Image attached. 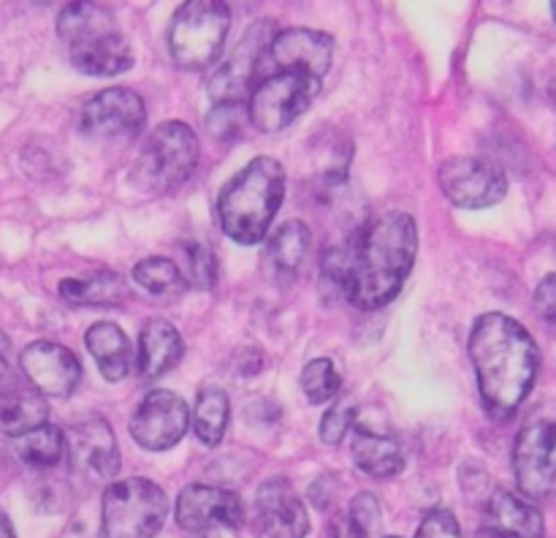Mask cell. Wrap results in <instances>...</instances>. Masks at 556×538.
<instances>
[{
  "mask_svg": "<svg viewBox=\"0 0 556 538\" xmlns=\"http://www.w3.org/2000/svg\"><path fill=\"white\" fill-rule=\"evenodd\" d=\"M470 362L486 413L497 422L514 416L541 370V348L525 324L505 313H483L470 331Z\"/></svg>",
  "mask_w": 556,
  "mask_h": 538,
  "instance_id": "obj_1",
  "label": "cell"
},
{
  "mask_svg": "<svg viewBox=\"0 0 556 538\" xmlns=\"http://www.w3.org/2000/svg\"><path fill=\"white\" fill-rule=\"evenodd\" d=\"M418 253V228L407 212H386L356 234L345 297L358 310H380L400 297Z\"/></svg>",
  "mask_w": 556,
  "mask_h": 538,
  "instance_id": "obj_2",
  "label": "cell"
},
{
  "mask_svg": "<svg viewBox=\"0 0 556 538\" xmlns=\"http://www.w3.org/2000/svg\"><path fill=\"white\" fill-rule=\"evenodd\" d=\"M286 196V168L277 158L250 161L217 196V221L226 237L239 245H255L269 234L271 221Z\"/></svg>",
  "mask_w": 556,
  "mask_h": 538,
  "instance_id": "obj_3",
  "label": "cell"
},
{
  "mask_svg": "<svg viewBox=\"0 0 556 538\" xmlns=\"http://www.w3.org/2000/svg\"><path fill=\"white\" fill-rule=\"evenodd\" d=\"M58 36L68 43L71 65L85 76H119L134 65V49L112 11L98 3H68L58 16Z\"/></svg>",
  "mask_w": 556,
  "mask_h": 538,
  "instance_id": "obj_4",
  "label": "cell"
},
{
  "mask_svg": "<svg viewBox=\"0 0 556 538\" xmlns=\"http://www.w3.org/2000/svg\"><path fill=\"white\" fill-rule=\"evenodd\" d=\"M201 145L193 128L168 120L152 128L134 158L128 183L141 196H168L182 188L199 168Z\"/></svg>",
  "mask_w": 556,
  "mask_h": 538,
  "instance_id": "obj_5",
  "label": "cell"
},
{
  "mask_svg": "<svg viewBox=\"0 0 556 538\" xmlns=\"http://www.w3.org/2000/svg\"><path fill=\"white\" fill-rule=\"evenodd\" d=\"M231 30V9L220 0H188L168 25V52L182 71L215 68Z\"/></svg>",
  "mask_w": 556,
  "mask_h": 538,
  "instance_id": "obj_6",
  "label": "cell"
},
{
  "mask_svg": "<svg viewBox=\"0 0 556 538\" xmlns=\"http://www.w3.org/2000/svg\"><path fill=\"white\" fill-rule=\"evenodd\" d=\"M168 516V498L155 481L119 478L103 492L98 538H152Z\"/></svg>",
  "mask_w": 556,
  "mask_h": 538,
  "instance_id": "obj_7",
  "label": "cell"
},
{
  "mask_svg": "<svg viewBox=\"0 0 556 538\" xmlns=\"http://www.w3.org/2000/svg\"><path fill=\"white\" fill-rule=\"evenodd\" d=\"M514 473L525 498L548 500L556 495V400L527 413L514 443Z\"/></svg>",
  "mask_w": 556,
  "mask_h": 538,
  "instance_id": "obj_8",
  "label": "cell"
},
{
  "mask_svg": "<svg viewBox=\"0 0 556 538\" xmlns=\"http://www.w3.org/2000/svg\"><path fill=\"white\" fill-rule=\"evenodd\" d=\"M318 92L320 79H313V76L296 74V71L266 74L250 92V125L261 134H277V130L288 128L296 117H302Z\"/></svg>",
  "mask_w": 556,
  "mask_h": 538,
  "instance_id": "obj_9",
  "label": "cell"
},
{
  "mask_svg": "<svg viewBox=\"0 0 556 538\" xmlns=\"http://www.w3.org/2000/svg\"><path fill=\"white\" fill-rule=\"evenodd\" d=\"M144 98L130 87H109L81 107L79 130L96 145H128L144 130Z\"/></svg>",
  "mask_w": 556,
  "mask_h": 538,
  "instance_id": "obj_10",
  "label": "cell"
},
{
  "mask_svg": "<svg viewBox=\"0 0 556 538\" xmlns=\"http://www.w3.org/2000/svg\"><path fill=\"white\" fill-rule=\"evenodd\" d=\"M71 476L79 487L98 489L119 473V446L112 424L103 416H87L71 427L65 438Z\"/></svg>",
  "mask_w": 556,
  "mask_h": 538,
  "instance_id": "obj_11",
  "label": "cell"
},
{
  "mask_svg": "<svg viewBox=\"0 0 556 538\" xmlns=\"http://www.w3.org/2000/svg\"><path fill=\"white\" fill-rule=\"evenodd\" d=\"M440 190L462 210H486L508 196V177L489 158L456 155L440 163Z\"/></svg>",
  "mask_w": 556,
  "mask_h": 538,
  "instance_id": "obj_12",
  "label": "cell"
},
{
  "mask_svg": "<svg viewBox=\"0 0 556 538\" xmlns=\"http://www.w3.org/2000/svg\"><path fill=\"white\" fill-rule=\"evenodd\" d=\"M275 25L271 22H261L253 25L237 43L226 63L215 65L210 76V98L215 107L223 103H242L244 98L253 92L255 76H261V65H264V54L269 49L271 38H275Z\"/></svg>",
  "mask_w": 556,
  "mask_h": 538,
  "instance_id": "obj_13",
  "label": "cell"
},
{
  "mask_svg": "<svg viewBox=\"0 0 556 538\" xmlns=\"http://www.w3.org/2000/svg\"><path fill=\"white\" fill-rule=\"evenodd\" d=\"M190 424L188 402L168 389H155L136 405L130 438L147 451H166L185 438Z\"/></svg>",
  "mask_w": 556,
  "mask_h": 538,
  "instance_id": "obj_14",
  "label": "cell"
},
{
  "mask_svg": "<svg viewBox=\"0 0 556 538\" xmlns=\"http://www.w3.org/2000/svg\"><path fill=\"white\" fill-rule=\"evenodd\" d=\"M331 58H334V38L329 33L313 30V27H286V30H277L275 38H271L261 74L269 65L271 74L296 71V74L324 82V76L331 68Z\"/></svg>",
  "mask_w": 556,
  "mask_h": 538,
  "instance_id": "obj_15",
  "label": "cell"
},
{
  "mask_svg": "<svg viewBox=\"0 0 556 538\" xmlns=\"http://www.w3.org/2000/svg\"><path fill=\"white\" fill-rule=\"evenodd\" d=\"M255 538H307L309 516L288 478H269L255 492Z\"/></svg>",
  "mask_w": 556,
  "mask_h": 538,
  "instance_id": "obj_16",
  "label": "cell"
},
{
  "mask_svg": "<svg viewBox=\"0 0 556 538\" xmlns=\"http://www.w3.org/2000/svg\"><path fill=\"white\" fill-rule=\"evenodd\" d=\"M244 516L248 511H244L242 498L231 489L190 484L177 498V525L195 536L220 530V527H231V530L242 527Z\"/></svg>",
  "mask_w": 556,
  "mask_h": 538,
  "instance_id": "obj_17",
  "label": "cell"
},
{
  "mask_svg": "<svg viewBox=\"0 0 556 538\" xmlns=\"http://www.w3.org/2000/svg\"><path fill=\"white\" fill-rule=\"evenodd\" d=\"M20 367L27 384L43 397H68L81 380V364L74 351L49 340L22 348Z\"/></svg>",
  "mask_w": 556,
  "mask_h": 538,
  "instance_id": "obj_18",
  "label": "cell"
},
{
  "mask_svg": "<svg viewBox=\"0 0 556 538\" xmlns=\"http://www.w3.org/2000/svg\"><path fill=\"white\" fill-rule=\"evenodd\" d=\"M486 525L497 538H543L546 520L532 500L510 492V489H492L486 498Z\"/></svg>",
  "mask_w": 556,
  "mask_h": 538,
  "instance_id": "obj_19",
  "label": "cell"
},
{
  "mask_svg": "<svg viewBox=\"0 0 556 538\" xmlns=\"http://www.w3.org/2000/svg\"><path fill=\"white\" fill-rule=\"evenodd\" d=\"M185 342L177 326L168 324L163 318H150L141 326L139 335V356H136V367H139L141 380H157L161 375L172 373L179 362H182Z\"/></svg>",
  "mask_w": 556,
  "mask_h": 538,
  "instance_id": "obj_20",
  "label": "cell"
},
{
  "mask_svg": "<svg viewBox=\"0 0 556 538\" xmlns=\"http://www.w3.org/2000/svg\"><path fill=\"white\" fill-rule=\"evenodd\" d=\"M47 400L27 384L22 373L16 375L14 384L0 391V429L11 438H20V435L47 424Z\"/></svg>",
  "mask_w": 556,
  "mask_h": 538,
  "instance_id": "obj_21",
  "label": "cell"
},
{
  "mask_svg": "<svg viewBox=\"0 0 556 538\" xmlns=\"http://www.w3.org/2000/svg\"><path fill=\"white\" fill-rule=\"evenodd\" d=\"M87 351L96 356L98 370L106 380L117 384L130 373V359H134V348H130L128 335L119 329L112 321H98L87 329L85 335Z\"/></svg>",
  "mask_w": 556,
  "mask_h": 538,
  "instance_id": "obj_22",
  "label": "cell"
},
{
  "mask_svg": "<svg viewBox=\"0 0 556 538\" xmlns=\"http://www.w3.org/2000/svg\"><path fill=\"white\" fill-rule=\"evenodd\" d=\"M353 462L358 471L372 478H394L405 471L402 446L389 435H378L364 427L353 435Z\"/></svg>",
  "mask_w": 556,
  "mask_h": 538,
  "instance_id": "obj_23",
  "label": "cell"
},
{
  "mask_svg": "<svg viewBox=\"0 0 556 538\" xmlns=\"http://www.w3.org/2000/svg\"><path fill=\"white\" fill-rule=\"evenodd\" d=\"M58 293L74 308H112L128 299V283L114 272H98L92 277H65Z\"/></svg>",
  "mask_w": 556,
  "mask_h": 538,
  "instance_id": "obj_24",
  "label": "cell"
},
{
  "mask_svg": "<svg viewBox=\"0 0 556 538\" xmlns=\"http://www.w3.org/2000/svg\"><path fill=\"white\" fill-rule=\"evenodd\" d=\"M14 454L22 465L33 467V471H52L65 456V435L60 433V427L41 424V427L14 438Z\"/></svg>",
  "mask_w": 556,
  "mask_h": 538,
  "instance_id": "obj_25",
  "label": "cell"
},
{
  "mask_svg": "<svg viewBox=\"0 0 556 538\" xmlns=\"http://www.w3.org/2000/svg\"><path fill=\"white\" fill-rule=\"evenodd\" d=\"M231 408H228L226 391L217 389V386H204L199 389L193 405V433L195 438L204 446H217L226 435L228 416H231Z\"/></svg>",
  "mask_w": 556,
  "mask_h": 538,
  "instance_id": "obj_26",
  "label": "cell"
},
{
  "mask_svg": "<svg viewBox=\"0 0 556 538\" xmlns=\"http://www.w3.org/2000/svg\"><path fill=\"white\" fill-rule=\"evenodd\" d=\"M134 280L136 286L144 288L150 297L155 299H177L185 291V277L179 272V264L172 259H163V255H150V259H141L134 266Z\"/></svg>",
  "mask_w": 556,
  "mask_h": 538,
  "instance_id": "obj_27",
  "label": "cell"
},
{
  "mask_svg": "<svg viewBox=\"0 0 556 538\" xmlns=\"http://www.w3.org/2000/svg\"><path fill=\"white\" fill-rule=\"evenodd\" d=\"M313 245V234H309L307 223L288 221L271 234L269 239V259L280 272H296L304 264Z\"/></svg>",
  "mask_w": 556,
  "mask_h": 538,
  "instance_id": "obj_28",
  "label": "cell"
},
{
  "mask_svg": "<svg viewBox=\"0 0 556 538\" xmlns=\"http://www.w3.org/2000/svg\"><path fill=\"white\" fill-rule=\"evenodd\" d=\"M302 389L313 405H324V402L334 400L342 391V375L337 373L331 359H313L307 367L302 370Z\"/></svg>",
  "mask_w": 556,
  "mask_h": 538,
  "instance_id": "obj_29",
  "label": "cell"
},
{
  "mask_svg": "<svg viewBox=\"0 0 556 538\" xmlns=\"http://www.w3.org/2000/svg\"><path fill=\"white\" fill-rule=\"evenodd\" d=\"M179 272H182L185 277V286H193L199 288V291H206V288L215 286V277H217L215 253L201 242L185 245V266H179Z\"/></svg>",
  "mask_w": 556,
  "mask_h": 538,
  "instance_id": "obj_30",
  "label": "cell"
},
{
  "mask_svg": "<svg viewBox=\"0 0 556 538\" xmlns=\"http://www.w3.org/2000/svg\"><path fill=\"white\" fill-rule=\"evenodd\" d=\"M353 422H356V400H353V397H340V400H337L334 405L320 416V424H318L320 440L329 446L342 443V438L351 433Z\"/></svg>",
  "mask_w": 556,
  "mask_h": 538,
  "instance_id": "obj_31",
  "label": "cell"
},
{
  "mask_svg": "<svg viewBox=\"0 0 556 538\" xmlns=\"http://www.w3.org/2000/svg\"><path fill=\"white\" fill-rule=\"evenodd\" d=\"M416 538H462V527L459 522H456L454 511L434 509L424 516Z\"/></svg>",
  "mask_w": 556,
  "mask_h": 538,
  "instance_id": "obj_32",
  "label": "cell"
},
{
  "mask_svg": "<svg viewBox=\"0 0 556 538\" xmlns=\"http://www.w3.org/2000/svg\"><path fill=\"white\" fill-rule=\"evenodd\" d=\"M348 516L362 527L367 536H372L375 527L380 522V503L372 492H358L356 498L351 500V509H348Z\"/></svg>",
  "mask_w": 556,
  "mask_h": 538,
  "instance_id": "obj_33",
  "label": "cell"
},
{
  "mask_svg": "<svg viewBox=\"0 0 556 538\" xmlns=\"http://www.w3.org/2000/svg\"><path fill=\"white\" fill-rule=\"evenodd\" d=\"M532 304H535L538 318L556 331V272H552V275H546L538 283Z\"/></svg>",
  "mask_w": 556,
  "mask_h": 538,
  "instance_id": "obj_34",
  "label": "cell"
},
{
  "mask_svg": "<svg viewBox=\"0 0 556 538\" xmlns=\"http://www.w3.org/2000/svg\"><path fill=\"white\" fill-rule=\"evenodd\" d=\"M242 103H223V107H215L210 114V130L215 136H233L242 125Z\"/></svg>",
  "mask_w": 556,
  "mask_h": 538,
  "instance_id": "obj_35",
  "label": "cell"
},
{
  "mask_svg": "<svg viewBox=\"0 0 556 538\" xmlns=\"http://www.w3.org/2000/svg\"><path fill=\"white\" fill-rule=\"evenodd\" d=\"M459 481H462V489H465L467 495L478 500H486L489 495H492V487H489V473L483 471L478 462H467L465 467L459 471Z\"/></svg>",
  "mask_w": 556,
  "mask_h": 538,
  "instance_id": "obj_36",
  "label": "cell"
},
{
  "mask_svg": "<svg viewBox=\"0 0 556 538\" xmlns=\"http://www.w3.org/2000/svg\"><path fill=\"white\" fill-rule=\"evenodd\" d=\"M337 489H340L337 478L331 476V473H326V476H318L313 481V487H309V500L315 503V509H329V505L334 503Z\"/></svg>",
  "mask_w": 556,
  "mask_h": 538,
  "instance_id": "obj_37",
  "label": "cell"
},
{
  "mask_svg": "<svg viewBox=\"0 0 556 538\" xmlns=\"http://www.w3.org/2000/svg\"><path fill=\"white\" fill-rule=\"evenodd\" d=\"M329 538H369L348 514H337L329 522Z\"/></svg>",
  "mask_w": 556,
  "mask_h": 538,
  "instance_id": "obj_38",
  "label": "cell"
},
{
  "mask_svg": "<svg viewBox=\"0 0 556 538\" xmlns=\"http://www.w3.org/2000/svg\"><path fill=\"white\" fill-rule=\"evenodd\" d=\"M0 538H16L14 527H11V520L5 516V511H0Z\"/></svg>",
  "mask_w": 556,
  "mask_h": 538,
  "instance_id": "obj_39",
  "label": "cell"
},
{
  "mask_svg": "<svg viewBox=\"0 0 556 538\" xmlns=\"http://www.w3.org/2000/svg\"><path fill=\"white\" fill-rule=\"evenodd\" d=\"M9 346H11L9 337H5V331L0 329V356H5V351H9Z\"/></svg>",
  "mask_w": 556,
  "mask_h": 538,
  "instance_id": "obj_40",
  "label": "cell"
},
{
  "mask_svg": "<svg viewBox=\"0 0 556 538\" xmlns=\"http://www.w3.org/2000/svg\"><path fill=\"white\" fill-rule=\"evenodd\" d=\"M199 538H223V536H220V533H217V530H210V533H201Z\"/></svg>",
  "mask_w": 556,
  "mask_h": 538,
  "instance_id": "obj_41",
  "label": "cell"
},
{
  "mask_svg": "<svg viewBox=\"0 0 556 538\" xmlns=\"http://www.w3.org/2000/svg\"><path fill=\"white\" fill-rule=\"evenodd\" d=\"M552 14H554V20H556V3H552Z\"/></svg>",
  "mask_w": 556,
  "mask_h": 538,
  "instance_id": "obj_42",
  "label": "cell"
},
{
  "mask_svg": "<svg viewBox=\"0 0 556 538\" xmlns=\"http://www.w3.org/2000/svg\"><path fill=\"white\" fill-rule=\"evenodd\" d=\"M386 538H400V536H386Z\"/></svg>",
  "mask_w": 556,
  "mask_h": 538,
  "instance_id": "obj_43",
  "label": "cell"
}]
</instances>
